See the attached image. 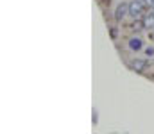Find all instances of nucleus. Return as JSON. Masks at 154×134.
<instances>
[{
  "mask_svg": "<svg viewBox=\"0 0 154 134\" xmlns=\"http://www.w3.org/2000/svg\"><path fill=\"white\" fill-rule=\"evenodd\" d=\"M142 13H143V4H142L140 0H133V2L129 4V14L136 18V16H140Z\"/></svg>",
  "mask_w": 154,
  "mask_h": 134,
  "instance_id": "nucleus-1",
  "label": "nucleus"
},
{
  "mask_svg": "<svg viewBox=\"0 0 154 134\" xmlns=\"http://www.w3.org/2000/svg\"><path fill=\"white\" fill-rule=\"evenodd\" d=\"M129 14V4H118L115 9V20H122V18H125Z\"/></svg>",
  "mask_w": 154,
  "mask_h": 134,
  "instance_id": "nucleus-2",
  "label": "nucleus"
},
{
  "mask_svg": "<svg viewBox=\"0 0 154 134\" xmlns=\"http://www.w3.org/2000/svg\"><path fill=\"white\" fill-rule=\"evenodd\" d=\"M142 46H143V45H142V40H140V38H131V40H129V48H131V50H136V52H138V50H142Z\"/></svg>",
  "mask_w": 154,
  "mask_h": 134,
  "instance_id": "nucleus-3",
  "label": "nucleus"
},
{
  "mask_svg": "<svg viewBox=\"0 0 154 134\" xmlns=\"http://www.w3.org/2000/svg\"><path fill=\"white\" fill-rule=\"evenodd\" d=\"M131 68H133L134 72H143V70H145V61L136 59V61H133V63H131Z\"/></svg>",
  "mask_w": 154,
  "mask_h": 134,
  "instance_id": "nucleus-4",
  "label": "nucleus"
},
{
  "mask_svg": "<svg viewBox=\"0 0 154 134\" xmlns=\"http://www.w3.org/2000/svg\"><path fill=\"white\" fill-rule=\"evenodd\" d=\"M142 22H143V27H145V29H149V27H152V25H154V16H152V14H147Z\"/></svg>",
  "mask_w": 154,
  "mask_h": 134,
  "instance_id": "nucleus-5",
  "label": "nucleus"
},
{
  "mask_svg": "<svg viewBox=\"0 0 154 134\" xmlns=\"http://www.w3.org/2000/svg\"><path fill=\"white\" fill-rule=\"evenodd\" d=\"M145 54H147L149 57H152L154 55V46H147V48H145Z\"/></svg>",
  "mask_w": 154,
  "mask_h": 134,
  "instance_id": "nucleus-6",
  "label": "nucleus"
},
{
  "mask_svg": "<svg viewBox=\"0 0 154 134\" xmlns=\"http://www.w3.org/2000/svg\"><path fill=\"white\" fill-rule=\"evenodd\" d=\"M151 14H152V16H154V5H152V9H151Z\"/></svg>",
  "mask_w": 154,
  "mask_h": 134,
  "instance_id": "nucleus-7",
  "label": "nucleus"
}]
</instances>
